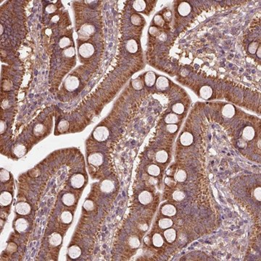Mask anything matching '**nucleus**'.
Instances as JSON below:
<instances>
[{"label": "nucleus", "instance_id": "20", "mask_svg": "<svg viewBox=\"0 0 261 261\" xmlns=\"http://www.w3.org/2000/svg\"><path fill=\"white\" fill-rule=\"evenodd\" d=\"M49 242H50V243L53 246H57L61 244L62 236H60V234H59L54 233L50 236Z\"/></svg>", "mask_w": 261, "mask_h": 261}, {"label": "nucleus", "instance_id": "23", "mask_svg": "<svg viewBox=\"0 0 261 261\" xmlns=\"http://www.w3.org/2000/svg\"><path fill=\"white\" fill-rule=\"evenodd\" d=\"M114 185L110 180H105L101 183V190L104 192H110L113 190Z\"/></svg>", "mask_w": 261, "mask_h": 261}, {"label": "nucleus", "instance_id": "54", "mask_svg": "<svg viewBox=\"0 0 261 261\" xmlns=\"http://www.w3.org/2000/svg\"><path fill=\"white\" fill-rule=\"evenodd\" d=\"M257 55H258V57H260V46H259L258 47V52H257Z\"/></svg>", "mask_w": 261, "mask_h": 261}, {"label": "nucleus", "instance_id": "37", "mask_svg": "<svg viewBox=\"0 0 261 261\" xmlns=\"http://www.w3.org/2000/svg\"><path fill=\"white\" fill-rule=\"evenodd\" d=\"M132 86H133L135 89H141L143 88V81L139 78L136 79V80H134L133 83H132Z\"/></svg>", "mask_w": 261, "mask_h": 261}, {"label": "nucleus", "instance_id": "26", "mask_svg": "<svg viewBox=\"0 0 261 261\" xmlns=\"http://www.w3.org/2000/svg\"><path fill=\"white\" fill-rule=\"evenodd\" d=\"M168 155L167 152L164 150L159 151L156 154V160L159 162H165L167 161Z\"/></svg>", "mask_w": 261, "mask_h": 261}, {"label": "nucleus", "instance_id": "52", "mask_svg": "<svg viewBox=\"0 0 261 261\" xmlns=\"http://www.w3.org/2000/svg\"><path fill=\"white\" fill-rule=\"evenodd\" d=\"M5 124H4L2 121H1V133L2 134V132L5 130Z\"/></svg>", "mask_w": 261, "mask_h": 261}, {"label": "nucleus", "instance_id": "1", "mask_svg": "<svg viewBox=\"0 0 261 261\" xmlns=\"http://www.w3.org/2000/svg\"><path fill=\"white\" fill-rule=\"evenodd\" d=\"M95 31V28L91 25H84L81 26L78 31V38L81 40H86Z\"/></svg>", "mask_w": 261, "mask_h": 261}, {"label": "nucleus", "instance_id": "46", "mask_svg": "<svg viewBox=\"0 0 261 261\" xmlns=\"http://www.w3.org/2000/svg\"><path fill=\"white\" fill-rule=\"evenodd\" d=\"M178 129L177 125L175 124H169L167 126V130L171 133H174L176 132Z\"/></svg>", "mask_w": 261, "mask_h": 261}, {"label": "nucleus", "instance_id": "40", "mask_svg": "<svg viewBox=\"0 0 261 261\" xmlns=\"http://www.w3.org/2000/svg\"><path fill=\"white\" fill-rule=\"evenodd\" d=\"M84 207L86 211H92L94 208V202L91 201V200H86L84 204Z\"/></svg>", "mask_w": 261, "mask_h": 261}, {"label": "nucleus", "instance_id": "17", "mask_svg": "<svg viewBox=\"0 0 261 261\" xmlns=\"http://www.w3.org/2000/svg\"><path fill=\"white\" fill-rule=\"evenodd\" d=\"M28 227V222L26 219L19 218L16 222V228L18 231L21 232L25 231Z\"/></svg>", "mask_w": 261, "mask_h": 261}, {"label": "nucleus", "instance_id": "11", "mask_svg": "<svg viewBox=\"0 0 261 261\" xmlns=\"http://www.w3.org/2000/svg\"><path fill=\"white\" fill-rule=\"evenodd\" d=\"M212 94H213V90L209 86H202L200 91V96L205 99H209L212 96Z\"/></svg>", "mask_w": 261, "mask_h": 261}, {"label": "nucleus", "instance_id": "30", "mask_svg": "<svg viewBox=\"0 0 261 261\" xmlns=\"http://www.w3.org/2000/svg\"><path fill=\"white\" fill-rule=\"evenodd\" d=\"M134 8L136 9L137 11H139V12H141V11L144 10V9H145V7H146V4L142 0H137V1L134 2Z\"/></svg>", "mask_w": 261, "mask_h": 261}, {"label": "nucleus", "instance_id": "35", "mask_svg": "<svg viewBox=\"0 0 261 261\" xmlns=\"http://www.w3.org/2000/svg\"><path fill=\"white\" fill-rule=\"evenodd\" d=\"M173 110L174 113H177V114H181L184 111V107L182 104L176 103L173 106Z\"/></svg>", "mask_w": 261, "mask_h": 261}, {"label": "nucleus", "instance_id": "55", "mask_svg": "<svg viewBox=\"0 0 261 261\" xmlns=\"http://www.w3.org/2000/svg\"><path fill=\"white\" fill-rule=\"evenodd\" d=\"M1 34H2V26L1 25Z\"/></svg>", "mask_w": 261, "mask_h": 261}, {"label": "nucleus", "instance_id": "50", "mask_svg": "<svg viewBox=\"0 0 261 261\" xmlns=\"http://www.w3.org/2000/svg\"><path fill=\"white\" fill-rule=\"evenodd\" d=\"M165 182L166 183V184L168 185V186H171L172 184H174V181H173V179H172L171 178H170V177L166 178L165 180Z\"/></svg>", "mask_w": 261, "mask_h": 261}, {"label": "nucleus", "instance_id": "14", "mask_svg": "<svg viewBox=\"0 0 261 261\" xmlns=\"http://www.w3.org/2000/svg\"><path fill=\"white\" fill-rule=\"evenodd\" d=\"M81 249L79 248L78 246H75V245L72 246V247H71L68 249V255L71 258H73V259L78 258L81 255Z\"/></svg>", "mask_w": 261, "mask_h": 261}, {"label": "nucleus", "instance_id": "42", "mask_svg": "<svg viewBox=\"0 0 261 261\" xmlns=\"http://www.w3.org/2000/svg\"><path fill=\"white\" fill-rule=\"evenodd\" d=\"M0 175H1V181H7L9 178V173L7 171H5V170H2V171H1V173H0Z\"/></svg>", "mask_w": 261, "mask_h": 261}, {"label": "nucleus", "instance_id": "22", "mask_svg": "<svg viewBox=\"0 0 261 261\" xmlns=\"http://www.w3.org/2000/svg\"><path fill=\"white\" fill-rule=\"evenodd\" d=\"M157 87L160 90H164L168 86V81L165 77H160L158 78L156 83Z\"/></svg>", "mask_w": 261, "mask_h": 261}, {"label": "nucleus", "instance_id": "31", "mask_svg": "<svg viewBox=\"0 0 261 261\" xmlns=\"http://www.w3.org/2000/svg\"><path fill=\"white\" fill-rule=\"evenodd\" d=\"M165 121L168 124H174L179 121V118H178L176 115L171 114H171H168L167 116L165 117Z\"/></svg>", "mask_w": 261, "mask_h": 261}, {"label": "nucleus", "instance_id": "44", "mask_svg": "<svg viewBox=\"0 0 261 261\" xmlns=\"http://www.w3.org/2000/svg\"><path fill=\"white\" fill-rule=\"evenodd\" d=\"M44 129V128L43 125L41 124L37 125V126H36L34 128V134H37V135H38V134H41L43 132Z\"/></svg>", "mask_w": 261, "mask_h": 261}, {"label": "nucleus", "instance_id": "12", "mask_svg": "<svg viewBox=\"0 0 261 261\" xmlns=\"http://www.w3.org/2000/svg\"><path fill=\"white\" fill-rule=\"evenodd\" d=\"M191 12V7L187 2H182L179 7V12L181 16H186Z\"/></svg>", "mask_w": 261, "mask_h": 261}, {"label": "nucleus", "instance_id": "28", "mask_svg": "<svg viewBox=\"0 0 261 261\" xmlns=\"http://www.w3.org/2000/svg\"><path fill=\"white\" fill-rule=\"evenodd\" d=\"M26 152V148L25 146L22 144L17 145L14 149V153L16 156L18 157H21L25 154Z\"/></svg>", "mask_w": 261, "mask_h": 261}, {"label": "nucleus", "instance_id": "29", "mask_svg": "<svg viewBox=\"0 0 261 261\" xmlns=\"http://www.w3.org/2000/svg\"><path fill=\"white\" fill-rule=\"evenodd\" d=\"M72 219H73V215L70 212L65 211L62 213L61 221L64 224H69L72 221Z\"/></svg>", "mask_w": 261, "mask_h": 261}, {"label": "nucleus", "instance_id": "33", "mask_svg": "<svg viewBox=\"0 0 261 261\" xmlns=\"http://www.w3.org/2000/svg\"><path fill=\"white\" fill-rule=\"evenodd\" d=\"M148 171V173L150 174V175L156 176H158L159 174H160V170L158 166L155 165H152L148 168V171Z\"/></svg>", "mask_w": 261, "mask_h": 261}, {"label": "nucleus", "instance_id": "7", "mask_svg": "<svg viewBox=\"0 0 261 261\" xmlns=\"http://www.w3.org/2000/svg\"><path fill=\"white\" fill-rule=\"evenodd\" d=\"M89 162L92 165H100L103 162V157L101 154L96 153V154H92L89 157Z\"/></svg>", "mask_w": 261, "mask_h": 261}, {"label": "nucleus", "instance_id": "4", "mask_svg": "<svg viewBox=\"0 0 261 261\" xmlns=\"http://www.w3.org/2000/svg\"><path fill=\"white\" fill-rule=\"evenodd\" d=\"M79 80L75 76H69L65 80V88L69 91H73L76 89L78 87Z\"/></svg>", "mask_w": 261, "mask_h": 261}, {"label": "nucleus", "instance_id": "41", "mask_svg": "<svg viewBox=\"0 0 261 261\" xmlns=\"http://www.w3.org/2000/svg\"><path fill=\"white\" fill-rule=\"evenodd\" d=\"M63 53L65 56L69 57H71L75 55V52L74 48H73V47H71V48H68V49H67V50H64Z\"/></svg>", "mask_w": 261, "mask_h": 261}, {"label": "nucleus", "instance_id": "32", "mask_svg": "<svg viewBox=\"0 0 261 261\" xmlns=\"http://www.w3.org/2000/svg\"><path fill=\"white\" fill-rule=\"evenodd\" d=\"M186 179V172L180 170L176 173L175 175V179L179 182H183L185 181V179Z\"/></svg>", "mask_w": 261, "mask_h": 261}, {"label": "nucleus", "instance_id": "36", "mask_svg": "<svg viewBox=\"0 0 261 261\" xmlns=\"http://www.w3.org/2000/svg\"><path fill=\"white\" fill-rule=\"evenodd\" d=\"M129 245H130V247H133V248H137V247H139L140 242L137 237H136V236H132V237L130 238Z\"/></svg>", "mask_w": 261, "mask_h": 261}, {"label": "nucleus", "instance_id": "19", "mask_svg": "<svg viewBox=\"0 0 261 261\" xmlns=\"http://www.w3.org/2000/svg\"><path fill=\"white\" fill-rule=\"evenodd\" d=\"M62 202L67 206H71L74 204L75 202V197L72 194H64L62 198Z\"/></svg>", "mask_w": 261, "mask_h": 261}, {"label": "nucleus", "instance_id": "39", "mask_svg": "<svg viewBox=\"0 0 261 261\" xmlns=\"http://www.w3.org/2000/svg\"><path fill=\"white\" fill-rule=\"evenodd\" d=\"M184 194L182 192H181V191H176L173 194V199L175 200H178V201L182 200L184 198Z\"/></svg>", "mask_w": 261, "mask_h": 261}, {"label": "nucleus", "instance_id": "25", "mask_svg": "<svg viewBox=\"0 0 261 261\" xmlns=\"http://www.w3.org/2000/svg\"><path fill=\"white\" fill-rule=\"evenodd\" d=\"M173 225V221L169 218H162L159 221V226L162 229H167Z\"/></svg>", "mask_w": 261, "mask_h": 261}, {"label": "nucleus", "instance_id": "18", "mask_svg": "<svg viewBox=\"0 0 261 261\" xmlns=\"http://www.w3.org/2000/svg\"><path fill=\"white\" fill-rule=\"evenodd\" d=\"M255 137V130L251 126H247L243 130V137L246 140H252Z\"/></svg>", "mask_w": 261, "mask_h": 261}, {"label": "nucleus", "instance_id": "6", "mask_svg": "<svg viewBox=\"0 0 261 261\" xmlns=\"http://www.w3.org/2000/svg\"><path fill=\"white\" fill-rule=\"evenodd\" d=\"M16 211L20 215H27L31 211V207L26 202H19L16 205Z\"/></svg>", "mask_w": 261, "mask_h": 261}, {"label": "nucleus", "instance_id": "21", "mask_svg": "<svg viewBox=\"0 0 261 261\" xmlns=\"http://www.w3.org/2000/svg\"><path fill=\"white\" fill-rule=\"evenodd\" d=\"M145 83L148 86H152V85L155 84V82L156 81L155 74L153 72H148L146 75H145Z\"/></svg>", "mask_w": 261, "mask_h": 261}, {"label": "nucleus", "instance_id": "49", "mask_svg": "<svg viewBox=\"0 0 261 261\" xmlns=\"http://www.w3.org/2000/svg\"><path fill=\"white\" fill-rule=\"evenodd\" d=\"M55 10H56V7H55V6H54V5H48V6H47V8H46V11L49 13L54 12Z\"/></svg>", "mask_w": 261, "mask_h": 261}, {"label": "nucleus", "instance_id": "27", "mask_svg": "<svg viewBox=\"0 0 261 261\" xmlns=\"http://www.w3.org/2000/svg\"><path fill=\"white\" fill-rule=\"evenodd\" d=\"M152 242H153V245L155 246V247H160L163 245L164 242H163V239H162V236H160V234H155L154 236H153Z\"/></svg>", "mask_w": 261, "mask_h": 261}, {"label": "nucleus", "instance_id": "53", "mask_svg": "<svg viewBox=\"0 0 261 261\" xmlns=\"http://www.w3.org/2000/svg\"><path fill=\"white\" fill-rule=\"evenodd\" d=\"M59 20V17H58L57 16H54L52 18V20L53 22H57V20Z\"/></svg>", "mask_w": 261, "mask_h": 261}, {"label": "nucleus", "instance_id": "10", "mask_svg": "<svg viewBox=\"0 0 261 261\" xmlns=\"http://www.w3.org/2000/svg\"><path fill=\"white\" fill-rule=\"evenodd\" d=\"M181 144L184 146H189L193 142V136L189 132H184L180 138Z\"/></svg>", "mask_w": 261, "mask_h": 261}, {"label": "nucleus", "instance_id": "38", "mask_svg": "<svg viewBox=\"0 0 261 261\" xmlns=\"http://www.w3.org/2000/svg\"><path fill=\"white\" fill-rule=\"evenodd\" d=\"M71 44V40L67 37H64L62 39H60V47L61 48H65V47L69 46Z\"/></svg>", "mask_w": 261, "mask_h": 261}, {"label": "nucleus", "instance_id": "43", "mask_svg": "<svg viewBox=\"0 0 261 261\" xmlns=\"http://www.w3.org/2000/svg\"><path fill=\"white\" fill-rule=\"evenodd\" d=\"M258 48V44L257 42H253L252 44H250V45L249 46V52L253 54V53L255 52V51H256V50Z\"/></svg>", "mask_w": 261, "mask_h": 261}, {"label": "nucleus", "instance_id": "13", "mask_svg": "<svg viewBox=\"0 0 261 261\" xmlns=\"http://www.w3.org/2000/svg\"><path fill=\"white\" fill-rule=\"evenodd\" d=\"M162 214L167 216H173L176 213V209L171 205H166L162 208Z\"/></svg>", "mask_w": 261, "mask_h": 261}, {"label": "nucleus", "instance_id": "47", "mask_svg": "<svg viewBox=\"0 0 261 261\" xmlns=\"http://www.w3.org/2000/svg\"><path fill=\"white\" fill-rule=\"evenodd\" d=\"M260 194H261V190H260V187L255 189V190L254 192V196L255 197V198H256L257 200H259V201H260V199H261Z\"/></svg>", "mask_w": 261, "mask_h": 261}, {"label": "nucleus", "instance_id": "9", "mask_svg": "<svg viewBox=\"0 0 261 261\" xmlns=\"http://www.w3.org/2000/svg\"><path fill=\"white\" fill-rule=\"evenodd\" d=\"M12 195L7 192H2L1 194V196H0V203H1V205L2 206H7L9 205L11 202H12Z\"/></svg>", "mask_w": 261, "mask_h": 261}, {"label": "nucleus", "instance_id": "8", "mask_svg": "<svg viewBox=\"0 0 261 261\" xmlns=\"http://www.w3.org/2000/svg\"><path fill=\"white\" fill-rule=\"evenodd\" d=\"M152 194L149 192H147V191H144L139 196V201L141 204H143V205H147V204L149 203V202L152 201Z\"/></svg>", "mask_w": 261, "mask_h": 261}, {"label": "nucleus", "instance_id": "3", "mask_svg": "<svg viewBox=\"0 0 261 261\" xmlns=\"http://www.w3.org/2000/svg\"><path fill=\"white\" fill-rule=\"evenodd\" d=\"M94 47L92 44L85 43L83 44L81 46L79 47V54L84 57L88 58L94 54Z\"/></svg>", "mask_w": 261, "mask_h": 261}, {"label": "nucleus", "instance_id": "2", "mask_svg": "<svg viewBox=\"0 0 261 261\" xmlns=\"http://www.w3.org/2000/svg\"><path fill=\"white\" fill-rule=\"evenodd\" d=\"M93 135L97 141H103L109 137V130L105 126H99L94 131Z\"/></svg>", "mask_w": 261, "mask_h": 261}, {"label": "nucleus", "instance_id": "24", "mask_svg": "<svg viewBox=\"0 0 261 261\" xmlns=\"http://www.w3.org/2000/svg\"><path fill=\"white\" fill-rule=\"evenodd\" d=\"M126 49L128 52L130 53H135L138 50V44L137 41L134 39H130L127 42L126 44Z\"/></svg>", "mask_w": 261, "mask_h": 261}, {"label": "nucleus", "instance_id": "45", "mask_svg": "<svg viewBox=\"0 0 261 261\" xmlns=\"http://www.w3.org/2000/svg\"><path fill=\"white\" fill-rule=\"evenodd\" d=\"M131 22L133 23L134 25H139L140 23H141V18H140V17L137 16V15H134V16L131 17Z\"/></svg>", "mask_w": 261, "mask_h": 261}, {"label": "nucleus", "instance_id": "15", "mask_svg": "<svg viewBox=\"0 0 261 261\" xmlns=\"http://www.w3.org/2000/svg\"><path fill=\"white\" fill-rule=\"evenodd\" d=\"M164 236L168 242H173L176 237V232L173 228H168L164 232Z\"/></svg>", "mask_w": 261, "mask_h": 261}, {"label": "nucleus", "instance_id": "51", "mask_svg": "<svg viewBox=\"0 0 261 261\" xmlns=\"http://www.w3.org/2000/svg\"><path fill=\"white\" fill-rule=\"evenodd\" d=\"M149 33L152 35H156L158 33V29L155 27H151L149 29Z\"/></svg>", "mask_w": 261, "mask_h": 261}, {"label": "nucleus", "instance_id": "16", "mask_svg": "<svg viewBox=\"0 0 261 261\" xmlns=\"http://www.w3.org/2000/svg\"><path fill=\"white\" fill-rule=\"evenodd\" d=\"M222 113L225 117L231 118V117L234 116V113H235V109H234V107L232 105H225L224 108H223Z\"/></svg>", "mask_w": 261, "mask_h": 261}, {"label": "nucleus", "instance_id": "34", "mask_svg": "<svg viewBox=\"0 0 261 261\" xmlns=\"http://www.w3.org/2000/svg\"><path fill=\"white\" fill-rule=\"evenodd\" d=\"M58 130L61 132L66 131V130H68L69 128V123L67 120H62L58 125Z\"/></svg>", "mask_w": 261, "mask_h": 261}, {"label": "nucleus", "instance_id": "5", "mask_svg": "<svg viewBox=\"0 0 261 261\" xmlns=\"http://www.w3.org/2000/svg\"><path fill=\"white\" fill-rule=\"evenodd\" d=\"M84 183V176L81 174H76L71 179V184L74 188H81Z\"/></svg>", "mask_w": 261, "mask_h": 261}, {"label": "nucleus", "instance_id": "48", "mask_svg": "<svg viewBox=\"0 0 261 261\" xmlns=\"http://www.w3.org/2000/svg\"><path fill=\"white\" fill-rule=\"evenodd\" d=\"M155 23L158 26H162L163 24V20L160 16H157L155 18Z\"/></svg>", "mask_w": 261, "mask_h": 261}]
</instances>
